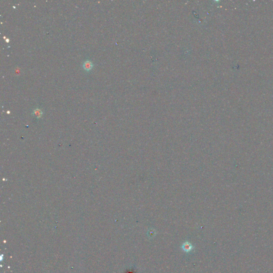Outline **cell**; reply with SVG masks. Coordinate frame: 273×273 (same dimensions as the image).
<instances>
[{
	"instance_id": "6da1fadb",
	"label": "cell",
	"mask_w": 273,
	"mask_h": 273,
	"mask_svg": "<svg viewBox=\"0 0 273 273\" xmlns=\"http://www.w3.org/2000/svg\"><path fill=\"white\" fill-rule=\"evenodd\" d=\"M182 247L183 250L185 252H189L191 251L193 249V246L191 245V243L188 242H186L183 243Z\"/></svg>"
},
{
	"instance_id": "7a4b0ae2",
	"label": "cell",
	"mask_w": 273,
	"mask_h": 273,
	"mask_svg": "<svg viewBox=\"0 0 273 273\" xmlns=\"http://www.w3.org/2000/svg\"><path fill=\"white\" fill-rule=\"evenodd\" d=\"M83 66L84 69L88 71V70H90L92 69V68L93 67V64L89 60H86V61L84 62Z\"/></svg>"
},
{
	"instance_id": "3957f363",
	"label": "cell",
	"mask_w": 273,
	"mask_h": 273,
	"mask_svg": "<svg viewBox=\"0 0 273 273\" xmlns=\"http://www.w3.org/2000/svg\"><path fill=\"white\" fill-rule=\"evenodd\" d=\"M34 114L37 117H40L42 114V112L40 109H36L34 111Z\"/></svg>"
},
{
	"instance_id": "277c9868",
	"label": "cell",
	"mask_w": 273,
	"mask_h": 273,
	"mask_svg": "<svg viewBox=\"0 0 273 273\" xmlns=\"http://www.w3.org/2000/svg\"><path fill=\"white\" fill-rule=\"evenodd\" d=\"M6 41L7 42H9V40H8V39H7Z\"/></svg>"
},
{
	"instance_id": "5b68a950",
	"label": "cell",
	"mask_w": 273,
	"mask_h": 273,
	"mask_svg": "<svg viewBox=\"0 0 273 273\" xmlns=\"http://www.w3.org/2000/svg\"><path fill=\"white\" fill-rule=\"evenodd\" d=\"M133 273V272H131V273Z\"/></svg>"
}]
</instances>
